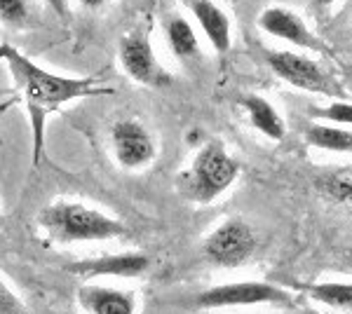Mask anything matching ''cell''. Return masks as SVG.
Instances as JSON below:
<instances>
[{"label":"cell","mask_w":352,"mask_h":314,"mask_svg":"<svg viewBox=\"0 0 352 314\" xmlns=\"http://www.w3.org/2000/svg\"><path fill=\"white\" fill-rule=\"evenodd\" d=\"M200 307H235V305H263V302H275V305H287L289 295L282 289L272 287L265 282H235L223 284V287L207 289L197 295Z\"/></svg>","instance_id":"8992f818"},{"label":"cell","mask_w":352,"mask_h":314,"mask_svg":"<svg viewBox=\"0 0 352 314\" xmlns=\"http://www.w3.org/2000/svg\"><path fill=\"white\" fill-rule=\"evenodd\" d=\"M305 141L310 146L324 148L333 153H352V131L338 127H324V124H312L305 129Z\"/></svg>","instance_id":"2e32d148"},{"label":"cell","mask_w":352,"mask_h":314,"mask_svg":"<svg viewBox=\"0 0 352 314\" xmlns=\"http://www.w3.org/2000/svg\"><path fill=\"white\" fill-rule=\"evenodd\" d=\"M265 61L277 78H282L294 87L308 89V92H331V85H329L324 71L308 56L294 52H268Z\"/></svg>","instance_id":"9c48e42d"},{"label":"cell","mask_w":352,"mask_h":314,"mask_svg":"<svg viewBox=\"0 0 352 314\" xmlns=\"http://www.w3.org/2000/svg\"><path fill=\"white\" fill-rule=\"evenodd\" d=\"M190 10L202 28V33L207 36L209 45H212L219 54L228 52L230 43H232V28H230L228 14H226L217 3H212V0H190Z\"/></svg>","instance_id":"7c38bea8"},{"label":"cell","mask_w":352,"mask_h":314,"mask_svg":"<svg viewBox=\"0 0 352 314\" xmlns=\"http://www.w3.org/2000/svg\"><path fill=\"white\" fill-rule=\"evenodd\" d=\"M26 312V305L14 295V291L0 277V314H21Z\"/></svg>","instance_id":"d6986e66"},{"label":"cell","mask_w":352,"mask_h":314,"mask_svg":"<svg viewBox=\"0 0 352 314\" xmlns=\"http://www.w3.org/2000/svg\"><path fill=\"white\" fill-rule=\"evenodd\" d=\"M315 3H317V5H331L333 0H315Z\"/></svg>","instance_id":"603a6c76"},{"label":"cell","mask_w":352,"mask_h":314,"mask_svg":"<svg viewBox=\"0 0 352 314\" xmlns=\"http://www.w3.org/2000/svg\"><path fill=\"white\" fill-rule=\"evenodd\" d=\"M310 295L329 307L352 310V284H315V287H310Z\"/></svg>","instance_id":"e0dca14e"},{"label":"cell","mask_w":352,"mask_h":314,"mask_svg":"<svg viewBox=\"0 0 352 314\" xmlns=\"http://www.w3.org/2000/svg\"><path fill=\"white\" fill-rule=\"evenodd\" d=\"M240 164L232 159L219 141H212L192 159V164L179 176V192L192 202H214L235 183Z\"/></svg>","instance_id":"3957f363"},{"label":"cell","mask_w":352,"mask_h":314,"mask_svg":"<svg viewBox=\"0 0 352 314\" xmlns=\"http://www.w3.org/2000/svg\"><path fill=\"white\" fill-rule=\"evenodd\" d=\"M164 40H167L172 54L179 56V59H192V56H197V52H200L195 31H192V26L179 14L169 16V19L164 21Z\"/></svg>","instance_id":"5bb4252c"},{"label":"cell","mask_w":352,"mask_h":314,"mask_svg":"<svg viewBox=\"0 0 352 314\" xmlns=\"http://www.w3.org/2000/svg\"><path fill=\"white\" fill-rule=\"evenodd\" d=\"M111 144L116 162L122 169H144L146 164L153 162L155 157V141L151 131L139 122V120H120L111 129Z\"/></svg>","instance_id":"52a82bcc"},{"label":"cell","mask_w":352,"mask_h":314,"mask_svg":"<svg viewBox=\"0 0 352 314\" xmlns=\"http://www.w3.org/2000/svg\"><path fill=\"white\" fill-rule=\"evenodd\" d=\"M258 26L263 28L268 36L287 40L292 45H300V47H315L317 40L308 31V26L303 24L298 14H294L292 10L285 8H268L263 10L258 16Z\"/></svg>","instance_id":"8fae6325"},{"label":"cell","mask_w":352,"mask_h":314,"mask_svg":"<svg viewBox=\"0 0 352 314\" xmlns=\"http://www.w3.org/2000/svg\"><path fill=\"white\" fill-rule=\"evenodd\" d=\"M151 270V258L141 251H124V254H106L99 258L76 260L68 265V272L82 279L116 277V279H134Z\"/></svg>","instance_id":"ba28073f"},{"label":"cell","mask_w":352,"mask_h":314,"mask_svg":"<svg viewBox=\"0 0 352 314\" xmlns=\"http://www.w3.org/2000/svg\"><path fill=\"white\" fill-rule=\"evenodd\" d=\"M0 64H5L8 71L12 73V80L26 104L28 117H31L33 164H41L43 148H45V127H47V117L52 113L78 99L113 94L111 87L101 85L99 76H89V78L56 76V73H50L38 64H33L26 54H21L12 45H0Z\"/></svg>","instance_id":"6da1fadb"},{"label":"cell","mask_w":352,"mask_h":314,"mask_svg":"<svg viewBox=\"0 0 352 314\" xmlns=\"http://www.w3.org/2000/svg\"><path fill=\"white\" fill-rule=\"evenodd\" d=\"M38 227L54 244H85L106 242L127 235L122 221L113 218L106 211L87 207L82 202H59L50 204L38 216Z\"/></svg>","instance_id":"7a4b0ae2"},{"label":"cell","mask_w":352,"mask_h":314,"mask_svg":"<svg viewBox=\"0 0 352 314\" xmlns=\"http://www.w3.org/2000/svg\"><path fill=\"white\" fill-rule=\"evenodd\" d=\"M28 16H31L28 0H0V24L3 26H24Z\"/></svg>","instance_id":"ac0fdd59"},{"label":"cell","mask_w":352,"mask_h":314,"mask_svg":"<svg viewBox=\"0 0 352 314\" xmlns=\"http://www.w3.org/2000/svg\"><path fill=\"white\" fill-rule=\"evenodd\" d=\"M242 106L249 115V122H252L261 134H265L272 141H280L282 136H285V122H282L280 113H277L263 96H256V94L244 96Z\"/></svg>","instance_id":"4fadbf2b"},{"label":"cell","mask_w":352,"mask_h":314,"mask_svg":"<svg viewBox=\"0 0 352 314\" xmlns=\"http://www.w3.org/2000/svg\"><path fill=\"white\" fill-rule=\"evenodd\" d=\"M320 115H324L327 120H333V122H340V124H352V106L350 104H331L324 111H320Z\"/></svg>","instance_id":"ffe728a7"},{"label":"cell","mask_w":352,"mask_h":314,"mask_svg":"<svg viewBox=\"0 0 352 314\" xmlns=\"http://www.w3.org/2000/svg\"><path fill=\"white\" fill-rule=\"evenodd\" d=\"M50 8L54 10L59 16H68V8H66V0H47Z\"/></svg>","instance_id":"44dd1931"},{"label":"cell","mask_w":352,"mask_h":314,"mask_svg":"<svg viewBox=\"0 0 352 314\" xmlns=\"http://www.w3.org/2000/svg\"><path fill=\"white\" fill-rule=\"evenodd\" d=\"M118 56H120V66L134 82L146 85V87H167L172 82V76L160 66L148 33L132 31L124 33L118 43Z\"/></svg>","instance_id":"277c9868"},{"label":"cell","mask_w":352,"mask_h":314,"mask_svg":"<svg viewBox=\"0 0 352 314\" xmlns=\"http://www.w3.org/2000/svg\"><path fill=\"white\" fill-rule=\"evenodd\" d=\"M78 305L89 314H134L139 310L134 293L113 287H96L87 284L78 291Z\"/></svg>","instance_id":"30bf717a"},{"label":"cell","mask_w":352,"mask_h":314,"mask_svg":"<svg viewBox=\"0 0 352 314\" xmlns=\"http://www.w3.org/2000/svg\"><path fill=\"white\" fill-rule=\"evenodd\" d=\"M256 239L247 223L226 221L204 239V258L219 267H237L254 254Z\"/></svg>","instance_id":"5b68a950"},{"label":"cell","mask_w":352,"mask_h":314,"mask_svg":"<svg viewBox=\"0 0 352 314\" xmlns=\"http://www.w3.org/2000/svg\"><path fill=\"white\" fill-rule=\"evenodd\" d=\"M317 190L327 199L352 207V169H333L317 179Z\"/></svg>","instance_id":"9a60e30c"},{"label":"cell","mask_w":352,"mask_h":314,"mask_svg":"<svg viewBox=\"0 0 352 314\" xmlns=\"http://www.w3.org/2000/svg\"><path fill=\"white\" fill-rule=\"evenodd\" d=\"M80 5L85 10H99L106 5V0H80Z\"/></svg>","instance_id":"7402d4cb"}]
</instances>
